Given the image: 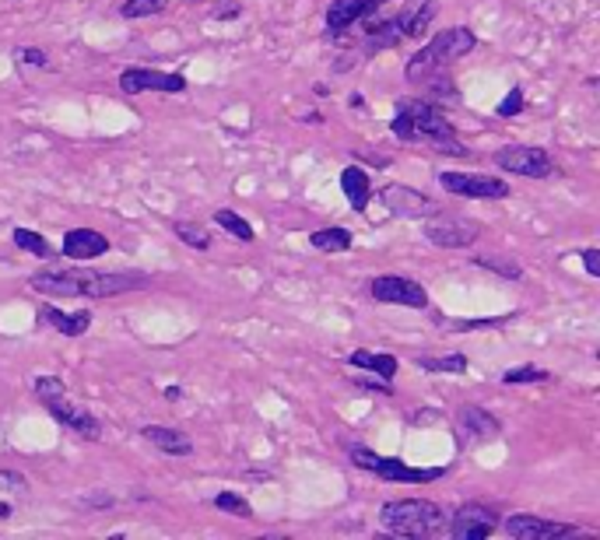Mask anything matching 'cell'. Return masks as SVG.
<instances>
[{"label": "cell", "instance_id": "obj_4", "mask_svg": "<svg viewBox=\"0 0 600 540\" xmlns=\"http://www.w3.org/2000/svg\"><path fill=\"white\" fill-rule=\"evenodd\" d=\"M36 397H39L42 407L57 417L64 428L78 432L81 439H102V424L95 421V415H88L84 407H78V404L67 397V386H64L57 375L36 379Z\"/></svg>", "mask_w": 600, "mask_h": 540}, {"label": "cell", "instance_id": "obj_25", "mask_svg": "<svg viewBox=\"0 0 600 540\" xmlns=\"http://www.w3.org/2000/svg\"><path fill=\"white\" fill-rule=\"evenodd\" d=\"M418 369H425V373L460 375V373H467V355H446V358H429V355H418Z\"/></svg>", "mask_w": 600, "mask_h": 540}, {"label": "cell", "instance_id": "obj_29", "mask_svg": "<svg viewBox=\"0 0 600 540\" xmlns=\"http://www.w3.org/2000/svg\"><path fill=\"white\" fill-rule=\"evenodd\" d=\"M14 246L32 253V256H49V243L42 239L39 232H32V228H14Z\"/></svg>", "mask_w": 600, "mask_h": 540}, {"label": "cell", "instance_id": "obj_8", "mask_svg": "<svg viewBox=\"0 0 600 540\" xmlns=\"http://www.w3.org/2000/svg\"><path fill=\"white\" fill-rule=\"evenodd\" d=\"M495 166L509 176H526V179H544L555 172V162L544 148H530V144H509L495 151Z\"/></svg>", "mask_w": 600, "mask_h": 540}, {"label": "cell", "instance_id": "obj_9", "mask_svg": "<svg viewBox=\"0 0 600 540\" xmlns=\"http://www.w3.org/2000/svg\"><path fill=\"white\" fill-rule=\"evenodd\" d=\"M442 190L457 193V197H474V201H502L509 197V186L495 176H481V172H442Z\"/></svg>", "mask_w": 600, "mask_h": 540}, {"label": "cell", "instance_id": "obj_38", "mask_svg": "<svg viewBox=\"0 0 600 540\" xmlns=\"http://www.w3.org/2000/svg\"><path fill=\"white\" fill-rule=\"evenodd\" d=\"M22 60H29L32 67H46V53L42 49H22Z\"/></svg>", "mask_w": 600, "mask_h": 540}, {"label": "cell", "instance_id": "obj_12", "mask_svg": "<svg viewBox=\"0 0 600 540\" xmlns=\"http://www.w3.org/2000/svg\"><path fill=\"white\" fill-rule=\"evenodd\" d=\"M499 527V516L488 509V505H478V501H467L453 512V523H449V534L457 540H484L491 530Z\"/></svg>", "mask_w": 600, "mask_h": 540}, {"label": "cell", "instance_id": "obj_40", "mask_svg": "<svg viewBox=\"0 0 600 540\" xmlns=\"http://www.w3.org/2000/svg\"><path fill=\"white\" fill-rule=\"evenodd\" d=\"M165 400H172V404L183 400V390H179V386H165Z\"/></svg>", "mask_w": 600, "mask_h": 540}, {"label": "cell", "instance_id": "obj_19", "mask_svg": "<svg viewBox=\"0 0 600 540\" xmlns=\"http://www.w3.org/2000/svg\"><path fill=\"white\" fill-rule=\"evenodd\" d=\"M404 42V29H400L397 18H387V21H376V25H369L365 29V53L372 56V53H387V49H394Z\"/></svg>", "mask_w": 600, "mask_h": 540}, {"label": "cell", "instance_id": "obj_11", "mask_svg": "<svg viewBox=\"0 0 600 540\" xmlns=\"http://www.w3.org/2000/svg\"><path fill=\"white\" fill-rule=\"evenodd\" d=\"M123 95H144V91H161V95H179L187 91L183 74H165V71H144V67H130L120 74Z\"/></svg>", "mask_w": 600, "mask_h": 540}, {"label": "cell", "instance_id": "obj_6", "mask_svg": "<svg viewBox=\"0 0 600 540\" xmlns=\"http://www.w3.org/2000/svg\"><path fill=\"white\" fill-rule=\"evenodd\" d=\"M352 459H355V467L379 474L383 481L429 484V481L446 477V467H407V463H400V459H394V457H376V453H369V450H361V446H352Z\"/></svg>", "mask_w": 600, "mask_h": 540}, {"label": "cell", "instance_id": "obj_5", "mask_svg": "<svg viewBox=\"0 0 600 540\" xmlns=\"http://www.w3.org/2000/svg\"><path fill=\"white\" fill-rule=\"evenodd\" d=\"M407 113H411V124H414V137L432 141L442 155H453V159H467V155H471V151L457 141V130H453V124L436 109V102H411Z\"/></svg>", "mask_w": 600, "mask_h": 540}, {"label": "cell", "instance_id": "obj_24", "mask_svg": "<svg viewBox=\"0 0 600 540\" xmlns=\"http://www.w3.org/2000/svg\"><path fill=\"white\" fill-rule=\"evenodd\" d=\"M309 243H313L320 253H344L348 246H352V232L334 225V228H320V232H313V236H309Z\"/></svg>", "mask_w": 600, "mask_h": 540}, {"label": "cell", "instance_id": "obj_13", "mask_svg": "<svg viewBox=\"0 0 600 540\" xmlns=\"http://www.w3.org/2000/svg\"><path fill=\"white\" fill-rule=\"evenodd\" d=\"M379 201L387 204L390 214H397V218H429L436 204L422 193V190H414V186H404V183H387L383 190H379Z\"/></svg>", "mask_w": 600, "mask_h": 540}, {"label": "cell", "instance_id": "obj_34", "mask_svg": "<svg viewBox=\"0 0 600 540\" xmlns=\"http://www.w3.org/2000/svg\"><path fill=\"white\" fill-rule=\"evenodd\" d=\"M523 113V88H509L506 99L499 102V116H517Z\"/></svg>", "mask_w": 600, "mask_h": 540}, {"label": "cell", "instance_id": "obj_18", "mask_svg": "<svg viewBox=\"0 0 600 540\" xmlns=\"http://www.w3.org/2000/svg\"><path fill=\"white\" fill-rule=\"evenodd\" d=\"M39 320L49 323L53 330L67 333V337H81V333L91 327V313L88 309H78V313H60L53 305H39Z\"/></svg>", "mask_w": 600, "mask_h": 540}, {"label": "cell", "instance_id": "obj_35", "mask_svg": "<svg viewBox=\"0 0 600 540\" xmlns=\"http://www.w3.org/2000/svg\"><path fill=\"white\" fill-rule=\"evenodd\" d=\"M390 130H394V137H400V141H414V124H411V113H407V106H404L397 116H394Z\"/></svg>", "mask_w": 600, "mask_h": 540}, {"label": "cell", "instance_id": "obj_36", "mask_svg": "<svg viewBox=\"0 0 600 540\" xmlns=\"http://www.w3.org/2000/svg\"><path fill=\"white\" fill-rule=\"evenodd\" d=\"M583 267L590 278H600V250H583Z\"/></svg>", "mask_w": 600, "mask_h": 540}, {"label": "cell", "instance_id": "obj_17", "mask_svg": "<svg viewBox=\"0 0 600 540\" xmlns=\"http://www.w3.org/2000/svg\"><path fill=\"white\" fill-rule=\"evenodd\" d=\"M141 435L161 450V453H169V457H190L194 453V442H190V435L187 432H179V428H165V424H148V428H141Z\"/></svg>", "mask_w": 600, "mask_h": 540}, {"label": "cell", "instance_id": "obj_37", "mask_svg": "<svg viewBox=\"0 0 600 540\" xmlns=\"http://www.w3.org/2000/svg\"><path fill=\"white\" fill-rule=\"evenodd\" d=\"M242 7L239 4H218V11H211V18L214 21H225V18H239Z\"/></svg>", "mask_w": 600, "mask_h": 540}, {"label": "cell", "instance_id": "obj_26", "mask_svg": "<svg viewBox=\"0 0 600 540\" xmlns=\"http://www.w3.org/2000/svg\"><path fill=\"white\" fill-rule=\"evenodd\" d=\"M214 221L225 228V232H232L239 243H253L257 239V232H253V225L242 218V214H236V210H218L214 214Z\"/></svg>", "mask_w": 600, "mask_h": 540}, {"label": "cell", "instance_id": "obj_22", "mask_svg": "<svg viewBox=\"0 0 600 540\" xmlns=\"http://www.w3.org/2000/svg\"><path fill=\"white\" fill-rule=\"evenodd\" d=\"M365 4L369 0H334L326 7V32H344L348 25H355L361 14H365Z\"/></svg>", "mask_w": 600, "mask_h": 540}, {"label": "cell", "instance_id": "obj_1", "mask_svg": "<svg viewBox=\"0 0 600 540\" xmlns=\"http://www.w3.org/2000/svg\"><path fill=\"white\" fill-rule=\"evenodd\" d=\"M148 274L144 270H42L32 274V288L39 295H67V298H113L126 291L148 288Z\"/></svg>", "mask_w": 600, "mask_h": 540}, {"label": "cell", "instance_id": "obj_28", "mask_svg": "<svg viewBox=\"0 0 600 540\" xmlns=\"http://www.w3.org/2000/svg\"><path fill=\"white\" fill-rule=\"evenodd\" d=\"M172 232H176V239L187 243L190 250H207V246H211V236H207L200 225H194V221H176Z\"/></svg>", "mask_w": 600, "mask_h": 540}, {"label": "cell", "instance_id": "obj_33", "mask_svg": "<svg viewBox=\"0 0 600 540\" xmlns=\"http://www.w3.org/2000/svg\"><path fill=\"white\" fill-rule=\"evenodd\" d=\"M509 316H484V320H457V323H446V330L453 333H471V330H488V327H499L506 323Z\"/></svg>", "mask_w": 600, "mask_h": 540}, {"label": "cell", "instance_id": "obj_31", "mask_svg": "<svg viewBox=\"0 0 600 540\" xmlns=\"http://www.w3.org/2000/svg\"><path fill=\"white\" fill-rule=\"evenodd\" d=\"M214 505L225 509V512H232V516H239V519H253V505L242 499V495H236V492H222L214 499Z\"/></svg>", "mask_w": 600, "mask_h": 540}, {"label": "cell", "instance_id": "obj_20", "mask_svg": "<svg viewBox=\"0 0 600 540\" xmlns=\"http://www.w3.org/2000/svg\"><path fill=\"white\" fill-rule=\"evenodd\" d=\"M341 190H344V197H348V204L365 214L369 208V197H372V183H369V176H365V168L359 166H348L341 172Z\"/></svg>", "mask_w": 600, "mask_h": 540}, {"label": "cell", "instance_id": "obj_15", "mask_svg": "<svg viewBox=\"0 0 600 540\" xmlns=\"http://www.w3.org/2000/svg\"><path fill=\"white\" fill-rule=\"evenodd\" d=\"M102 253H109V239L95 228H71L64 236V256L67 260H95Z\"/></svg>", "mask_w": 600, "mask_h": 540}, {"label": "cell", "instance_id": "obj_41", "mask_svg": "<svg viewBox=\"0 0 600 540\" xmlns=\"http://www.w3.org/2000/svg\"><path fill=\"white\" fill-rule=\"evenodd\" d=\"M7 516H11V505H7V501H0V519H7Z\"/></svg>", "mask_w": 600, "mask_h": 540}, {"label": "cell", "instance_id": "obj_2", "mask_svg": "<svg viewBox=\"0 0 600 540\" xmlns=\"http://www.w3.org/2000/svg\"><path fill=\"white\" fill-rule=\"evenodd\" d=\"M474 46H478V39H474L471 29H446V32L432 36L429 46H422V49L411 56V64H407V81L422 84L425 78L439 74L442 67L457 64L460 56H467Z\"/></svg>", "mask_w": 600, "mask_h": 540}, {"label": "cell", "instance_id": "obj_3", "mask_svg": "<svg viewBox=\"0 0 600 540\" xmlns=\"http://www.w3.org/2000/svg\"><path fill=\"white\" fill-rule=\"evenodd\" d=\"M379 523L397 537H429V534L446 527V512L436 501L422 499L387 501L383 512H379Z\"/></svg>", "mask_w": 600, "mask_h": 540}, {"label": "cell", "instance_id": "obj_10", "mask_svg": "<svg viewBox=\"0 0 600 540\" xmlns=\"http://www.w3.org/2000/svg\"><path fill=\"white\" fill-rule=\"evenodd\" d=\"M369 291H372L376 302H387V305H407V309H425V305H429V291L422 288L418 281L397 278V274L372 278Z\"/></svg>", "mask_w": 600, "mask_h": 540}, {"label": "cell", "instance_id": "obj_21", "mask_svg": "<svg viewBox=\"0 0 600 540\" xmlns=\"http://www.w3.org/2000/svg\"><path fill=\"white\" fill-rule=\"evenodd\" d=\"M460 428H464V435H471V439H478V442H491V439H499V432H502L499 417L481 411V407H467Z\"/></svg>", "mask_w": 600, "mask_h": 540}, {"label": "cell", "instance_id": "obj_14", "mask_svg": "<svg viewBox=\"0 0 600 540\" xmlns=\"http://www.w3.org/2000/svg\"><path fill=\"white\" fill-rule=\"evenodd\" d=\"M502 527L513 540H559L576 534L572 523H552V519H537V516H509Z\"/></svg>", "mask_w": 600, "mask_h": 540}, {"label": "cell", "instance_id": "obj_16", "mask_svg": "<svg viewBox=\"0 0 600 540\" xmlns=\"http://www.w3.org/2000/svg\"><path fill=\"white\" fill-rule=\"evenodd\" d=\"M439 14V4L436 0H411L404 11L397 14L400 29H404V39H422L432 25V18Z\"/></svg>", "mask_w": 600, "mask_h": 540}, {"label": "cell", "instance_id": "obj_7", "mask_svg": "<svg viewBox=\"0 0 600 540\" xmlns=\"http://www.w3.org/2000/svg\"><path fill=\"white\" fill-rule=\"evenodd\" d=\"M422 236L432 243V246H442V250H464V246H474L481 236V225L471 221V218H460V214H439L432 210L422 225Z\"/></svg>", "mask_w": 600, "mask_h": 540}, {"label": "cell", "instance_id": "obj_39", "mask_svg": "<svg viewBox=\"0 0 600 540\" xmlns=\"http://www.w3.org/2000/svg\"><path fill=\"white\" fill-rule=\"evenodd\" d=\"M355 382H359V386H369V390H379V393H390V382L379 379V375H376V379H355Z\"/></svg>", "mask_w": 600, "mask_h": 540}, {"label": "cell", "instance_id": "obj_32", "mask_svg": "<svg viewBox=\"0 0 600 540\" xmlns=\"http://www.w3.org/2000/svg\"><path fill=\"white\" fill-rule=\"evenodd\" d=\"M548 379H552V373H544L537 365H517V369H509L502 375L506 386H513V382H548Z\"/></svg>", "mask_w": 600, "mask_h": 540}, {"label": "cell", "instance_id": "obj_30", "mask_svg": "<svg viewBox=\"0 0 600 540\" xmlns=\"http://www.w3.org/2000/svg\"><path fill=\"white\" fill-rule=\"evenodd\" d=\"M161 11H165V0H126L120 7L123 18H152Z\"/></svg>", "mask_w": 600, "mask_h": 540}, {"label": "cell", "instance_id": "obj_23", "mask_svg": "<svg viewBox=\"0 0 600 540\" xmlns=\"http://www.w3.org/2000/svg\"><path fill=\"white\" fill-rule=\"evenodd\" d=\"M355 369H365V373H376L379 379H394L397 375V358L394 355H372V351H355L352 358H348Z\"/></svg>", "mask_w": 600, "mask_h": 540}, {"label": "cell", "instance_id": "obj_27", "mask_svg": "<svg viewBox=\"0 0 600 540\" xmlns=\"http://www.w3.org/2000/svg\"><path fill=\"white\" fill-rule=\"evenodd\" d=\"M481 270H491V274H499V278H506V281H520L523 278V267L517 260H506V256H478L474 260Z\"/></svg>", "mask_w": 600, "mask_h": 540}]
</instances>
